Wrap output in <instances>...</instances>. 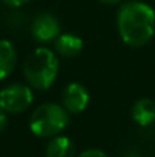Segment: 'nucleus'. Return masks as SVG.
Instances as JSON below:
<instances>
[{"instance_id":"39448f33","label":"nucleus","mask_w":155,"mask_h":157,"mask_svg":"<svg viewBox=\"0 0 155 157\" xmlns=\"http://www.w3.org/2000/svg\"><path fill=\"white\" fill-rule=\"evenodd\" d=\"M31 34L40 44H47L58 38L61 34V25L56 15L52 12H40L34 17L31 25Z\"/></svg>"},{"instance_id":"2eb2a0df","label":"nucleus","mask_w":155,"mask_h":157,"mask_svg":"<svg viewBox=\"0 0 155 157\" xmlns=\"http://www.w3.org/2000/svg\"><path fill=\"white\" fill-rule=\"evenodd\" d=\"M125 157H142V154H138L137 151H134V150H132V151H129Z\"/></svg>"},{"instance_id":"4468645a","label":"nucleus","mask_w":155,"mask_h":157,"mask_svg":"<svg viewBox=\"0 0 155 157\" xmlns=\"http://www.w3.org/2000/svg\"><path fill=\"white\" fill-rule=\"evenodd\" d=\"M99 2L103 3V5H108V6H116V5L122 3L123 0H99Z\"/></svg>"},{"instance_id":"1a4fd4ad","label":"nucleus","mask_w":155,"mask_h":157,"mask_svg":"<svg viewBox=\"0 0 155 157\" xmlns=\"http://www.w3.org/2000/svg\"><path fill=\"white\" fill-rule=\"evenodd\" d=\"M46 157H76V148L70 137L58 134L46 147Z\"/></svg>"},{"instance_id":"20e7f679","label":"nucleus","mask_w":155,"mask_h":157,"mask_svg":"<svg viewBox=\"0 0 155 157\" xmlns=\"http://www.w3.org/2000/svg\"><path fill=\"white\" fill-rule=\"evenodd\" d=\"M34 102L32 87L28 84H9L0 90V108L5 113L18 114L26 111Z\"/></svg>"},{"instance_id":"6e6552de","label":"nucleus","mask_w":155,"mask_h":157,"mask_svg":"<svg viewBox=\"0 0 155 157\" xmlns=\"http://www.w3.org/2000/svg\"><path fill=\"white\" fill-rule=\"evenodd\" d=\"M131 116L134 122L140 127H149L155 122V101L149 98H140L137 99L132 108Z\"/></svg>"},{"instance_id":"423d86ee","label":"nucleus","mask_w":155,"mask_h":157,"mask_svg":"<svg viewBox=\"0 0 155 157\" xmlns=\"http://www.w3.org/2000/svg\"><path fill=\"white\" fill-rule=\"evenodd\" d=\"M90 102V93L81 82H70L64 87L61 95V105L70 114L82 113Z\"/></svg>"},{"instance_id":"9b49d317","label":"nucleus","mask_w":155,"mask_h":157,"mask_svg":"<svg viewBox=\"0 0 155 157\" xmlns=\"http://www.w3.org/2000/svg\"><path fill=\"white\" fill-rule=\"evenodd\" d=\"M76 157H111L108 156L105 151L102 150H98V148H88V150H84L82 153H79Z\"/></svg>"},{"instance_id":"f03ea898","label":"nucleus","mask_w":155,"mask_h":157,"mask_svg":"<svg viewBox=\"0 0 155 157\" xmlns=\"http://www.w3.org/2000/svg\"><path fill=\"white\" fill-rule=\"evenodd\" d=\"M59 72V59L55 51L49 48H37L28 55L23 64V75L34 90H49L56 81Z\"/></svg>"},{"instance_id":"f8f14e48","label":"nucleus","mask_w":155,"mask_h":157,"mask_svg":"<svg viewBox=\"0 0 155 157\" xmlns=\"http://www.w3.org/2000/svg\"><path fill=\"white\" fill-rule=\"evenodd\" d=\"M5 5H8V6H11V8H20V6H23V5H26V3H29L31 0H2Z\"/></svg>"},{"instance_id":"ddd939ff","label":"nucleus","mask_w":155,"mask_h":157,"mask_svg":"<svg viewBox=\"0 0 155 157\" xmlns=\"http://www.w3.org/2000/svg\"><path fill=\"white\" fill-rule=\"evenodd\" d=\"M6 124H8V117H6V113L0 108V133L5 130V127H6Z\"/></svg>"},{"instance_id":"f257e3e1","label":"nucleus","mask_w":155,"mask_h":157,"mask_svg":"<svg viewBox=\"0 0 155 157\" xmlns=\"http://www.w3.org/2000/svg\"><path fill=\"white\" fill-rule=\"evenodd\" d=\"M116 25L125 44L143 48L155 34V9L142 0L125 2L117 11Z\"/></svg>"},{"instance_id":"7ed1b4c3","label":"nucleus","mask_w":155,"mask_h":157,"mask_svg":"<svg viewBox=\"0 0 155 157\" xmlns=\"http://www.w3.org/2000/svg\"><path fill=\"white\" fill-rule=\"evenodd\" d=\"M70 124V113L56 102H44L38 105L29 119L32 134L41 139H52L61 134Z\"/></svg>"},{"instance_id":"0eeeda50","label":"nucleus","mask_w":155,"mask_h":157,"mask_svg":"<svg viewBox=\"0 0 155 157\" xmlns=\"http://www.w3.org/2000/svg\"><path fill=\"white\" fill-rule=\"evenodd\" d=\"M53 44H55V53L62 58H75L82 52L84 48L82 38L70 32L59 34L58 38L53 41Z\"/></svg>"},{"instance_id":"9d476101","label":"nucleus","mask_w":155,"mask_h":157,"mask_svg":"<svg viewBox=\"0 0 155 157\" xmlns=\"http://www.w3.org/2000/svg\"><path fill=\"white\" fill-rule=\"evenodd\" d=\"M17 64V51L8 40H0V79L8 78Z\"/></svg>"}]
</instances>
